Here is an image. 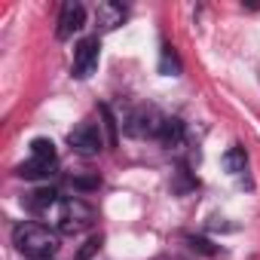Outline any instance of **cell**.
Returning <instances> with one entry per match:
<instances>
[{
    "mask_svg": "<svg viewBox=\"0 0 260 260\" xmlns=\"http://www.w3.org/2000/svg\"><path fill=\"white\" fill-rule=\"evenodd\" d=\"M13 245H16V251L25 254L28 260L52 257L55 248H58V230H52L49 223L28 220V223H19V226L13 230Z\"/></svg>",
    "mask_w": 260,
    "mask_h": 260,
    "instance_id": "obj_1",
    "label": "cell"
},
{
    "mask_svg": "<svg viewBox=\"0 0 260 260\" xmlns=\"http://www.w3.org/2000/svg\"><path fill=\"white\" fill-rule=\"evenodd\" d=\"M92 208L83 199H58L52 205V211L46 214V220L58 230V233H80L92 223Z\"/></svg>",
    "mask_w": 260,
    "mask_h": 260,
    "instance_id": "obj_2",
    "label": "cell"
},
{
    "mask_svg": "<svg viewBox=\"0 0 260 260\" xmlns=\"http://www.w3.org/2000/svg\"><path fill=\"white\" fill-rule=\"evenodd\" d=\"M162 122H166V116H159L153 107H138L135 113L125 116V132L132 138H156Z\"/></svg>",
    "mask_w": 260,
    "mask_h": 260,
    "instance_id": "obj_3",
    "label": "cell"
},
{
    "mask_svg": "<svg viewBox=\"0 0 260 260\" xmlns=\"http://www.w3.org/2000/svg\"><path fill=\"white\" fill-rule=\"evenodd\" d=\"M68 144H71L80 156H95V153H101L104 138H101V128H98L95 122L83 119L80 125H74V132L68 135Z\"/></svg>",
    "mask_w": 260,
    "mask_h": 260,
    "instance_id": "obj_4",
    "label": "cell"
},
{
    "mask_svg": "<svg viewBox=\"0 0 260 260\" xmlns=\"http://www.w3.org/2000/svg\"><path fill=\"white\" fill-rule=\"evenodd\" d=\"M98 52H101V40L98 37H83L74 49V77L86 80L95 74L98 68Z\"/></svg>",
    "mask_w": 260,
    "mask_h": 260,
    "instance_id": "obj_5",
    "label": "cell"
},
{
    "mask_svg": "<svg viewBox=\"0 0 260 260\" xmlns=\"http://www.w3.org/2000/svg\"><path fill=\"white\" fill-rule=\"evenodd\" d=\"M83 25H86V10H83V4H77V0H68V4L61 7V13H58V28H55L58 40L74 37Z\"/></svg>",
    "mask_w": 260,
    "mask_h": 260,
    "instance_id": "obj_6",
    "label": "cell"
},
{
    "mask_svg": "<svg viewBox=\"0 0 260 260\" xmlns=\"http://www.w3.org/2000/svg\"><path fill=\"white\" fill-rule=\"evenodd\" d=\"M55 162L58 159H37V156H31L28 162H22L16 169V175L19 178H28V181H43V178L55 175Z\"/></svg>",
    "mask_w": 260,
    "mask_h": 260,
    "instance_id": "obj_7",
    "label": "cell"
},
{
    "mask_svg": "<svg viewBox=\"0 0 260 260\" xmlns=\"http://www.w3.org/2000/svg\"><path fill=\"white\" fill-rule=\"evenodd\" d=\"M122 19H125V10H122L119 4H110V0H104V4L95 7V22H98L101 31H113L116 25H122Z\"/></svg>",
    "mask_w": 260,
    "mask_h": 260,
    "instance_id": "obj_8",
    "label": "cell"
},
{
    "mask_svg": "<svg viewBox=\"0 0 260 260\" xmlns=\"http://www.w3.org/2000/svg\"><path fill=\"white\" fill-rule=\"evenodd\" d=\"M55 202H58V193H55V190H34V193L25 199L28 211H34V214H40V217H46Z\"/></svg>",
    "mask_w": 260,
    "mask_h": 260,
    "instance_id": "obj_9",
    "label": "cell"
},
{
    "mask_svg": "<svg viewBox=\"0 0 260 260\" xmlns=\"http://www.w3.org/2000/svg\"><path fill=\"white\" fill-rule=\"evenodd\" d=\"M156 141H162V147H178L184 141V125H181V119H166L162 128H159V135H156Z\"/></svg>",
    "mask_w": 260,
    "mask_h": 260,
    "instance_id": "obj_10",
    "label": "cell"
},
{
    "mask_svg": "<svg viewBox=\"0 0 260 260\" xmlns=\"http://www.w3.org/2000/svg\"><path fill=\"white\" fill-rule=\"evenodd\" d=\"M223 166H226L230 175H242L245 172V150L242 147H230L223 153Z\"/></svg>",
    "mask_w": 260,
    "mask_h": 260,
    "instance_id": "obj_11",
    "label": "cell"
},
{
    "mask_svg": "<svg viewBox=\"0 0 260 260\" xmlns=\"http://www.w3.org/2000/svg\"><path fill=\"white\" fill-rule=\"evenodd\" d=\"M31 156H37V159H58L55 156V144L49 138H34L31 141Z\"/></svg>",
    "mask_w": 260,
    "mask_h": 260,
    "instance_id": "obj_12",
    "label": "cell"
},
{
    "mask_svg": "<svg viewBox=\"0 0 260 260\" xmlns=\"http://www.w3.org/2000/svg\"><path fill=\"white\" fill-rule=\"evenodd\" d=\"M101 116H104V125H107V132H110V144H116V119L110 116L107 107H101Z\"/></svg>",
    "mask_w": 260,
    "mask_h": 260,
    "instance_id": "obj_13",
    "label": "cell"
},
{
    "mask_svg": "<svg viewBox=\"0 0 260 260\" xmlns=\"http://www.w3.org/2000/svg\"><path fill=\"white\" fill-rule=\"evenodd\" d=\"M37 260H52V257H37Z\"/></svg>",
    "mask_w": 260,
    "mask_h": 260,
    "instance_id": "obj_14",
    "label": "cell"
}]
</instances>
